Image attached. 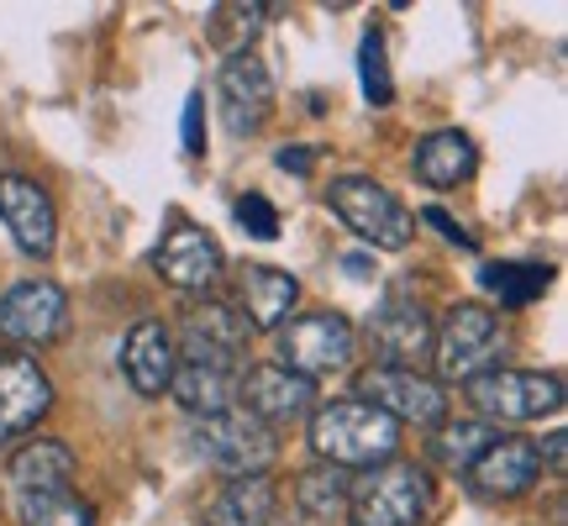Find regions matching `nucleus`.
<instances>
[{
	"label": "nucleus",
	"instance_id": "f257e3e1",
	"mask_svg": "<svg viewBox=\"0 0 568 526\" xmlns=\"http://www.w3.org/2000/svg\"><path fill=\"white\" fill-rule=\"evenodd\" d=\"M311 447L332 468H374L400 447V426L364 401H332L311 416Z\"/></svg>",
	"mask_w": 568,
	"mask_h": 526
},
{
	"label": "nucleus",
	"instance_id": "f03ea898",
	"mask_svg": "<svg viewBox=\"0 0 568 526\" xmlns=\"http://www.w3.org/2000/svg\"><path fill=\"white\" fill-rule=\"evenodd\" d=\"M506 347L510 332L500 326V316L474 301L447 305L437 332H432V358H437V374L447 385H468V380H479L489 368H500Z\"/></svg>",
	"mask_w": 568,
	"mask_h": 526
},
{
	"label": "nucleus",
	"instance_id": "7ed1b4c3",
	"mask_svg": "<svg viewBox=\"0 0 568 526\" xmlns=\"http://www.w3.org/2000/svg\"><path fill=\"white\" fill-rule=\"evenodd\" d=\"M432 510V479L416 464H374L347 485L353 526H422Z\"/></svg>",
	"mask_w": 568,
	"mask_h": 526
},
{
	"label": "nucleus",
	"instance_id": "20e7f679",
	"mask_svg": "<svg viewBox=\"0 0 568 526\" xmlns=\"http://www.w3.org/2000/svg\"><path fill=\"white\" fill-rule=\"evenodd\" d=\"M274 432L258 416H247L243 405H232L222 416H201L195 422V458L205 468H216L226 479H247V474H264L274 464Z\"/></svg>",
	"mask_w": 568,
	"mask_h": 526
},
{
	"label": "nucleus",
	"instance_id": "39448f33",
	"mask_svg": "<svg viewBox=\"0 0 568 526\" xmlns=\"http://www.w3.org/2000/svg\"><path fill=\"white\" fill-rule=\"evenodd\" d=\"M326 201H332V211L343 216V226H353L368 247L400 253V247L416 237V216H410L406 205L395 201L379 180H368V174H343V180H332Z\"/></svg>",
	"mask_w": 568,
	"mask_h": 526
},
{
	"label": "nucleus",
	"instance_id": "423d86ee",
	"mask_svg": "<svg viewBox=\"0 0 568 526\" xmlns=\"http://www.w3.org/2000/svg\"><path fill=\"white\" fill-rule=\"evenodd\" d=\"M468 401L474 411L495 422H537V416H552L564 405V380L558 374H542V368H489L479 380H468Z\"/></svg>",
	"mask_w": 568,
	"mask_h": 526
},
{
	"label": "nucleus",
	"instance_id": "0eeeda50",
	"mask_svg": "<svg viewBox=\"0 0 568 526\" xmlns=\"http://www.w3.org/2000/svg\"><path fill=\"white\" fill-rule=\"evenodd\" d=\"M353 353H358L353 322L337 311H305V316L280 326V368L301 374V380L337 374V368L353 364Z\"/></svg>",
	"mask_w": 568,
	"mask_h": 526
},
{
	"label": "nucleus",
	"instance_id": "6e6552de",
	"mask_svg": "<svg viewBox=\"0 0 568 526\" xmlns=\"http://www.w3.org/2000/svg\"><path fill=\"white\" fill-rule=\"evenodd\" d=\"M247 337L253 326L243 322V311L226 301H195L184 305L180 316V343H184V364L201 368H237V358L247 353Z\"/></svg>",
	"mask_w": 568,
	"mask_h": 526
},
{
	"label": "nucleus",
	"instance_id": "1a4fd4ad",
	"mask_svg": "<svg viewBox=\"0 0 568 526\" xmlns=\"http://www.w3.org/2000/svg\"><path fill=\"white\" fill-rule=\"evenodd\" d=\"M69 326V295L53 280H21L0 295V337L17 347H48Z\"/></svg>",
	"mask_w": 568,
	"mask_h": 526
},
{
	"label": "nucleus",
	"instance_id": "9d476101",
	"mask_svg": "<svg viewBox=\"0 0 568 526\" xmlns=\"http://www.w3.org/2000/svg\"><path fill=\"white\" fill-rule=\"evenodd\" d=\"M358 395H364V405L385 411L395 426L400 422L437 426L447 416L443 385L416 374V368H364V374H358Z\"/></svg>",
	"mask_w": 568,
	"mask_h": 526
},
{
	"label": "nucleus",
	"instance_id": "9b49d317",
	"mask_svg": "<svg viewBox=\"0 0 568 526\" xmlns=\"http://www.w3.org/2000/svg\"><path fill=\"white\" fill-rule=\"evenodd\" d=\"M216 101H222V122L232 138H253L274 111V74L258 53H232L216 74Z\"/></svg>",
	"mask_w": 568,
	"mask_h": 526
},
{
	"label": "nucleus",
	"instance_id": "f8f14e48",
	"mask_svg": "<svg viewBox=\"0 0 568 526\" xmlns=\"http://www.w3.org/2000/svg\"><path fill=\"white\" fill-rule=\"evenodd\" d=\"M0 222L17 237L21 253H32V259H48L53 243H59L53 195L38 180H27V174H0Z\"/></svg>",
	"mask_w": 568,
	"mask_h": 526
},
{
	"label": "nucleus",
	"instance_id": "ddd939ff",
	"mask_svg": "<svg viewBox=\"0 0 568 526\" xmlns=\"http://www.w3.org/2000/svg\"><path fill=\"white\" fill-rule=\"evenodd\" d=\"M153 269H159L163 284H174V290H211V284L222 280V243L195 222H174L163 232L159 253H153Z\"/></svg>",
	"mask_w": 568,
	"mask_h": 526
},
{
	"label": "nucleus",
	"instance_id": "4468645a",
	"mask_svg": "<svg viewBox=\"0 0 568 526\" xmlns=\"http://www.w3.org/2000/svg\"><path fill=\"white\" fill-rule=\"evenodd\" d=\"M53 405V380L27 353H0V447L32 432Z\"/></svg>",
	"mask_w": 568,
	"mask_h": 526
},
{
	"label": "nucleus",
	"instance_id": "2eb2a0df",
	"mask_svg": "<svg viewBox=\"0 0 568 526\" xmlns=\"http://www.w3.org/2000/svg\"><path fill=\"white\" fill-rule=\"evenodd\" d=\"M368 347H374V368H416L426 347H432V322L416 301L389 295L374 316H368Z\"/></svg>",
	"mask_w": 568,
	"mask_h": 526
},
{
	"label": "nucleus",
	"instance_id": "dca6fc26",
	"mask_svg": "<svg viewBox=\"0 0 568 526\" xmlns=\"http://www.w3.org/2000/svg\"><path fill=\"white\" fill-rule=\"evenodd\" d=\"M237 401H243L247 416H258L274 432V426L295 422V416H305L316 405V385L280 364H264V368H247V380H237Z\"/></svg>",
	"mask_w": 568,
	"mask_h": 526
},
{
	"label": "nucleus",
	"instance_id": "f3484780",
	"mask_svg": "<svg viewBox=\"0 0 568 526\" xmlns=\"http://www.w3.org/2000/svg\"><path fill=\"white\" fill-rule=\"evenodd\" d=\"M468 479L489 500H516V495H527L542 479V447L527 443V437H500L479 464L468 468Z\"/></svg>",
	"mask_w": 568,
	"mask_h": 526
},
{
	"label": "nucleus",
	"instance_id": "a211bd4d",
	"mask_svg": "<svg viewBox=\"0 0 568 526\" xmlns=\"http://www.w3.org/2000/svg\"><path fill=\"white\" fill-rule=\"evenodd\" d=\"M122 368L132 390L138 395H163L169 380H174V368H180V353H174V332L163 322H138L126 332V347H122Z\"/></svg>",
	"mask_w": 568,
	"mask_h": 526
},
{
	"label": "nucleus",
	"instance_id": "6ab92c4d",
	"mask_svg": "<svg viewBox=\"0 0 568 526\" xmlns=\"http://www.w3.org/2000/svg\"><path fill=\"white\" fill-rule=\"evenodd\" d=\"M237 295H243V322L268 332V326L290 322V311L301 301V280L274 269V263H247L237 274Z\"/></svg>",
	"mask_w": 568,
	"mask_h": 526
},
{
	"label": "nucleus",
	"instance_id": "aec40b11",
	"mask_svg": "<svg viewBox=\"0 0 568 526\" xmlns=\"http://www.w3.org/2000/svg\"><path fill=\"white\" fill-rule=\"evenodd\" d=\"M410 169H416V180L432 184V190H458V184L479 169V153H474V142L468 132L458 127H443V132H426L416 142V153H410Z\"/></svg>",
	"mask_w": 568,
	"mask_h": 526
},
{
	"label": "nucleus",
	"instance_id": "412c9836",
	"mask_svg": "<svg viewBox=\"0 0 568 526\" xmlns=\"http://www.w3.org/2000/svg\"><path fill=\"white\" fill-rule=\"evenodd\" d=\"M6 479L17 495H32V489H69L74 479V453L59 443V437H32L11 453L6 464Z\"/></svg>",
	"mask_w": 568,
	"mask_h": 526
},
{
	"label": "nucleus",
	"instance_id": "4be33fe9",
	"mask_svg": "<svg viewBox=\"0 0 568 526\" xmlns=\"http://www.w3.org/2000/svg\"><path fill=\"white\" fill-rule=\"evenodd\" d=\"M280 510V489L264 474H247V479H226V489L205 506L201 526H268Z\"/></svg>",
	"mask_w": 568,
	"mask_h": 526
},
{
	"label": "nucleus",
	"instance_id": "5701e85b",
	"mask_svg": "<svg viewBox=\"0 0 568 526\" xmlns=\"http://www.w3.org/2000/svg\"><path fill=\"white\" fill-rule=\"evenodd\" d=\"M174 401L190 411V416H222L237 405V374H226V368H201V364H180L174 368Z\"/></svg>",
	"mask_w": 568,
	"mask_h": 526
},
{
	"label": "nucleus",
	"instance_id": "b1692460",
	"mask_svg": "<svg viewBox=\"0 0 568 526\" xmlns=\"http://www.w3.org/2000/svg\"><path fill=\"white\" fill-rule=\"evenodd\" d=\"M347 485H353L347 468H332V464L305 468L295 479V506H301L305 522H337L347 510Z\"/></svg>",
	"mask_w": 568,
	"mask_h": 526
},
{
	"label": "nucleus",
	"instance_id": "393cba45",
	"mask_svg": "<svg viewBox=\"0 0 568 526\" xmlns=\"http://www.w3.org/2000/svg\"><path fill=\"white\" fill-rule=\"evenodd\" d=\"M479 284H485L489 295H500L506 311H521V305H531L552 284V269L548 263H485Z\"/></svg>",
	"mask_w": 568,
	"mask_h": 526
},
{
	"label": "nucleus",
	"instance_id": "a878e982",
	"mask_svg": "<svg viewBox=\"0 0 568 526\" xmlns=\"http://www.w3.org/2000/svg\"><path fill=\"white\" fill-rule=\"evenodd\" d=\"M17 516H21V526H101L95 522V506L80 500L74 489H32V495H17Z\"/></svg>",
	"mask_w": 568,
	"mask_h": 526
},
{
	"label": "nucleus",
	"instance_id": "bb28decb",
	"mask_svg": "<svg viewBox=\"0 0 568 526\" xmlns=\"http://www.w3.org/2000/svg\"><path fill=\"white\" fill-rule=\"evenodd\" d=\"M495 443H500V432L489 422H453L443 426V437H432V458L443 468H453V474H468Z\"/></svg>",
	"mask_w": 568,
	"mask_h": 526
},
{
	"label": "nucleus",
	"instance_id": "cd10ccee",
	"mask_svg": "<svg viewBox=\"0 0 568 526\" xmlns=\"http://www.w3.org/2000/svg\"><path fill=\"white\" fill-rule=\"evenodd\" d=\"M358 80H364L368 105H389V101H395L389 63H385V38H379V32H364V42H358Z\"/></svg>",
	"mask_w": 568,
	"mask_h": 526
},
{
	"label": "nucleus",
	"instance_id": "c85d7f7f",
	"mask_svg": "<svg viewBox=\"0 0 568 526\" xmlns=\"http://www.w3.org/2000/svg\"><path fill=\"white\" fill-rule=\"evenodd\" d=\"M264 27V6H216L211 11V38L216 42H237L232 53H243L247 38Z\"/></svg>",
	"mask_w": 568,
	"mask_h": 526
},
{
	"label": "nucleus",
	"instance_id": "c756f323",
	"mask_svg": "<svg viewBox=\"0 0 568 526\" xmlns=\"http://www.w3.org/2000/svg\"><path fill=\"white\" fill-rule=\"evenodd\" d=\"M232 211H237V222H243L247 237H258V243H274V237H280V211H274L264 195H243Z\"/></svg>",
	"mask_w": 568,
	"mask_h": 526
},
{
	"label": "nucleus",
	"instance_id": "7c9ffc66",
	"mask_svg": "<svg viewBox=\"0 0 568 526\" xmlns=\"http://www.w3.org/2000/svg\"><path fill=\"white\" fill-rule=\"evenodd\" d=\"M184 153H205V95L184 101Z\"/></svg>",
	"mask_w": 568,
	"mask_h": 526
},
{
	"label": "nucleus",
	"instance_id": "2f4dec72",
	"mask_svg": "<svg viewBox=\"0 0 568 526\" xmlns=\"http://www.w3.org/2000/svg\"><path fill=\"white\" fill-rule=\"evenodd\" d=\"M422 222H432V226H437V232H443L447 243H458V247H474V237H468V232H464V226H458V222H453L447 211H437V205H426V211H422Z\"/></svg>",
	"mask_w": 568,
	"mask_h": 526
},
{
	"label": "nucleus",
	"instance_id": "473e14b6",
	"mask_svg": "<svg viewBox=\"0 0 568 526\" xmlns=\"http://www.w3.org/2000/svg\"><path fill=\"white\" fill-rule=\"evenodd\" d=\"M280 169H290V174H311V153L305 148H280Z\"/></svg>",
	"mask_w": 568,
	"mask_h": 526
},
{
	"label": "nucleus",
	"instance_id": "72a5a7b5",
	"mask_svg": "<svg viewBox=\"0 0 568 526\" xmlns=\"http://www.w3.org/2000/svg\"><path fill=\"white\" fill-rule=\"evenodd\" d=\"M564 453H568V432H552L548 437V468L552 474H564Z\"/></svg>",
	"mask_w": 568,
	"mask_h": 526
}]
</instances>
